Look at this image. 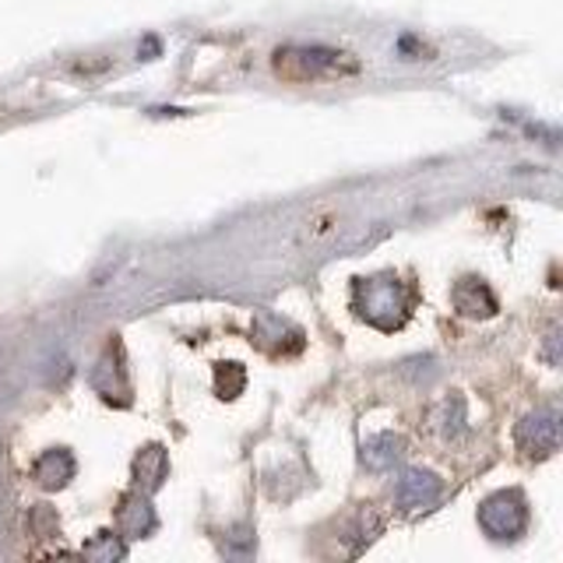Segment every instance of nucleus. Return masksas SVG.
I'll return each mask as SVG.
<instances>
[{"mask_svg":"<svg viewBox=\"0 0 563 563\" xmlns=\"http://www.w3.org/2000/svg\"><path fill=\"white\" fill-rule=\"evenodd\" d=\"M398 458H401V440L392 437V433H384V437H378L363 451V461L370 469H392Z\"/></svg>","mask_w":563,"mask_h":563,"instance_id":"nucleus-6","label":"nucleus"},{"mask_svg":"<svg viewBox=\"0 0 563 563\" xmlns=\"http://www.w3.org/2000/svg\"><path fill=\"white\" fill-rule=\"evenodd\" d=\"M517 447L525 455H553L560 447V415L556 412H532L517 426Z\"/></svg>","mask_w":563,"mask_h":563,"instance_id":"nucleus-3","label":"nucleus"},{"mask_svg":"<svg viewBox=\"0 0 563 563\" xmlns=\"http://www.w3.org/2000/svg\"><path fill=\"white\" fill-rule=\"evenodd\" d=\"M359 64L349 53L328 50V47H285L276 53V75L285 81H324L356 75Z\"/></svg>","mask_w":563,"mask_h":563,"instance_id":"nucleus-1","label":"nucleus"},{"mask_svg":"<svg viewBox=\"0 0 563 563\" xmlns=\"http://www.w3.org/2000/svg\"><path fill=\"white\" fill-rule=\"evenodd\" d=\"M479 525L494 539H514V536H522L525 525H528L525 500L517 497V494H497V497H489L483 508H479Z\"/></svg>","mask_w":563,"mask_h":563,"instance_id":"nucleus-2","label":"nucleus"},{"mask_svg":"<svg viewBox=\"0 0 563 563\" xmlns=\"http://www.w3.org/2000/svg\"><path fill=\"white\" fill-rule=\"evenodd\" d=\"M437 500H440V479H437V475L420 472V469H412V472L401 475V483H398V503L406 511H426Z\"/></svg>","mask_w":563,"mask_h":563,"instance_id":"nucleus-4","label":"nucleus"},{"mask_svg":"<svg viewBox=\"0 0 563 563\" xmlns=\"http://www.w3.org/2000/svg\"><path fill=\"white\" fill-rule=\"evenodd\" d=\"M71 472H75V461H71L64 451H50V455L36 465V475H39L42 486H64Z\"/></svg>","mask_w":563,"mask_h":563,"instance_id":"nucleus-5","label":"nucleus"}]
</instances>
